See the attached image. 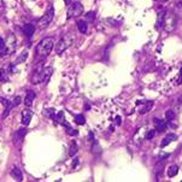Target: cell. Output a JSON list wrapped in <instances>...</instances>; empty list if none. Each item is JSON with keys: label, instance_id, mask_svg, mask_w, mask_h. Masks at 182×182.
<instances>
[{"label": "cell", "instance_id": "obj_4", "mask_svg": "<svg viewBox=\"0 0 182 182\" xmlns=\"http://www.w3.org/2000/svg\"><path fill=\"white\" fill-rule=\"evenodd\" d=\"M83 13V6L80 1H75L69 6L68 9V18H74V17H79Z\"/></svg>", "mask_w": 182, "mask_h": 182}, {"label": "cell", "instance_id": "obj_5", "mask_svg": "<svg viewBox=\"0 0 182 182\" xmlns=\"http://www.w3.org/2000/svg\"><path fill=\"white\" fill-rule=\"evenodd\" d=\"M70 39L68 38V36H64V38H62L59 41H58V44L56 45V47H54V50H56V53L57 54H62L64 51L65 50H68V47L70 46Z\"/></svg>", "mask_w": 182, "mask_h": 182}, {"label": "cell", "instance_id": "obj_28", "mask_svg": "<svg viewBox=\"0 0 182 182\" xmlns=\"http://www.w3.org/2000/svg\"><path fill=\"white\" fill-rule=\"evenodd\" d=\"M22 103V98L21 97H16L12 101H11V106L12 107H16V106H18V105Z\"/></svg>", "mask_w": 182, "mask_h": 182}, {"label": "cell", "instance_id": "obj_22", "mask_svg": "<svg viewBox=\"0 0 182 182\" xmlns=\"http://www.w3.org/2000/svg\"><path fill=\"white\" fill-rule=\"evenodd\" d=\"M9 81V75L5 69H0V82H7Z\"/></svg>", "mask_w": 182, "mask_h": 182}, {"label": "cell", "instance_id": "obj_34", "mask_svg": "<svg viewBox=\"0 0 182 182\" xmlns=\"http://www.w3.org/2000/svg\"><path fill=\"white\" fill-rule=\"evenodd\" d=\"M9 52H10V50H9V48H6V47L0 48V57H3V56H5V54H7Z\"/></svg>", "mask_w": 182, "mask_h": 182}, {"label": "cell", "instance_id": "obj_32", "mask_svg": "<svg viewBox=\"0 0 182 182\" xmlns=\"http://www.w3.org/2000/svg\"><path fill=\"white\" fill-rule=\"evenodd\" d=\"M0 103H1L5 107H9V106H11V101H9L7 99H5V98H3V97H0Z\"/></svg>", "mask_w": 182, "mask_h": 182}, {"label": "cell", "instance_id": "obj_27", "mask_svg": "<svg viewBox=\"0 0 182 182\" xmlns=\"http://www.w3.org/2000/svg\"><path fill=\"white\" fill-rule=\"evenodd\" d=\"M181 110H182V95L179 97L177 103H176V106H175V111H176V112H180Z\"/></svg>", "mask_w": 182, "mask_h": 182}, {"label": "cell", "instance_id": "obj_31", "mask_svg": "<svg viewBox=\"0 0 182 182\" xmlns=\"http://www.w3.org/2000/svg\"><path fill=\"white\" fill-rule=\"evenodd\" d=\"M154 135H156V130H154V129H152V130H148L147 134H146V139H147V140H151V139H153V138H154Z\"/></svg>", "mask_w": 182, "mask_h": 182}, {"label": "cell", "instance_id": "obj_14", "mask_svg": "<svg viewBox=\"0 0 182 182\" xmlns=\"http://www.w3.org/2000/svg\"><path fill=\"white\" fill-rule=\"evenodd\" d=\"M152 107H153V101H145L144 106L140 107V113H141V115L147 113L148 111H151Z\"/></svg>", "mask_w": 182, "mask_h": 182}, {"label": "cell", "instance_id": "obj_11", "mask_svg": "<svg viewBox=\"0 0 182 182\" xmlns=\"http://www.w3.org/2000/svg\"><path fill=\"white\" fill-rule=\"evenodd\" d=\"M34 99H35V93H34V91H29V92L27 93L26 98H24V104H26L27 107H30V106H32Z\"/></svg>", "mask_w": 182, "mask_h": 182}, {"label": "cell", "instance_id": "obj_38", "mask_svg": "<svg viewBox=\"0 0 182 182\" xmlns=\"http://www.w3.org/2000/svg\"><path fill=\"white\" fill-rule=\"evenodd\" d=\"M64 1H65V4H66V5H69L70 3H71V0H64Z\"/></svg>", "mask_w": 182, "mask_h": 182}, {"label": "cell", "instance_id": "obj_7", "mask_svg": "<svg viewBox=\"0 0 182 182\" xmlns=\"http://www.w3.org/2000/svg\"><path fill=\"white\" fill-rule=\"evenodd\" d=\"M32 117H33V111L32 110H29V109L23 110L22 111V124L28 126L32 121Z\"/></svg>", "mask_w": 182, "mask_h": 182}, {"label": "cell", "instance_id": "obj_1", "mask_svg": "<svg viewBox=\"0 0 182 182\" xmlns=\"http://www.w3.org/2000/svg\"><path fill=\"white\" fill-rule=\"evenodd\" d=\"M53 46H54V42H53V40H52L51 38L44 39L36 47L38 56L41 58V59H45V58L51 53V51L53 50Z\"/></svg>", "mask_w": 182, "mask_h": 182}, {"label": "cell", "instance_id": "obj_12", "mask_svg": "<svg viewBox=\"0 0 182 182\" xmlns=\"http://www.w3.org/2000/svg\"><path fill=\"white\" fill-rule=\"evenodd\" d=\"M154 124H156V130L158 132H164L167 129V123L165 121L159 120V118H154Z\"/></svg>", "mask_w": 182, "mask_h": 182}, {"label": "cell", "instance_id": "obj_23", "mask_svg": "<svg viewBox=\"0 0 182 182\" xmlns=\"http://www.w3.org/2000/svg\"><path fill=\"white\" fill-rule=\"evenodd\" d=\"M175 117H176V112L174 110H168L165 112V120L167 121H174Z\"/></svg>", "mask_w": 182, "mask_h": 182}, {"label": "cell", "instance_id": "obj_6", "mask_svg": "<svg viewBox=\"0 0 182 182\" xmlns=\"http://www.w3.org/2000/svg\"><path fill=\"white\" fill-rule=\"evenodd\" d=\"M40 82H44V68L41 64L34 70L32 75V83L36 85V83H40Z\"/></svg>", "mask_w": 182, "mask_h": 182}, {"label": "cell", "instance_id": "obj_15", "mask_svg": "<svg viewBox=\"0 0 182 182\" xmlns=\"http://www.w3.org/2000/svg\"><path fill=\"white\" fill-rule=\"evenodd\" d=\"M77 29L80 30V33L86 34V33H87V29H88L87 21H79V22H77Z\"/></svg>", "mask_w": 182, "mask_h": 182}, {"label": "cell", "instance_id": "obj_30", "mask_svg": "<svg viewBox=\"0 0 182 182\" xmlns=\"http://www.w3.org/2000/svg\"><path fill=\"white\" fill-rule=\"evenodd\" d=\"M94 18H95V13L93 12V11H91V12H87V15H86V19L87 21L92 22V21H94Z\"/></svg>", "mask_w": 182, "mask_h": 182}, {"label": "cell", "instance_id": "obj_8", "mask_svg": "<svg viewBox=\"0 0 182 182\" xmlns=\"http://www.w3.org/2000/svg\"><path fill=\"white\" fill-rule=\"evenodd\" d=\"M27 135V129L26 128H22V129H18L17 130V133L15 134V136H13V142L17 145L19 141V144L22 142V140L24 139V136Z\"/></svg>", "mask_w": 182, "mask_h": 182}, {"label": "cell", "instance_id": "obj_20", "mask_svg": "<svg viewBox=\"0 0 182 182\" xmlns=\"http://www.w3.org/2000/svg\"><path fill=\"white\" fill-rule=\"evenodd\" d=\"M56 123H59V124H64V122H65V118H64V112L63 111H59L56 116H54V118Z\"/></svg>", "mask_w": 182, "mask_h": 182}, {"label": "cell", "instance_id": "obj_39", "mask_svg": "<svg viewBox=\"0 0 182 182\" xmlns=\"http://www.w3.org/2000/svg\"><path fill=\"white\" fill-rule=\"evenodd\" d=\"M180 75H182V68H181V70H180Z\"/></svg>", "mask_w": 182, "mask_h": 182}, {"label": "cell", "instance_id": "obj_35", "mask_svg": "<svg viewBox=\"0 0 182 182\" xmlns=\"http://www.w3.org/2000/svg\"><path fill=\"white\" fill-rule=\"evenodd\" d=\"M79 157H74V159H73V168H76V165H79Z\"/></svg>", "mask_w": 182, "mask_h": 182}, {"label": "cell", "instance_id": "obj_18", "mask_svg": "<svg viewBox=\"0 0 182 182\" xmlns=\"http://www.w3.org/2000/svg\"><path fill=\"white\" fill-rule=\"evenodd\" d=\"M27 58H28V51H23L22 53H19V56L17 57V59L15 62V64H21V63H24L27 60Z\"/></svg>", "mask_w": 182, "mask_h": 182}, {"label": "cell", "instance_id": "obj_10", "mask_svg": "<svg viewBox=\"0 0 182 182\" xmlns=\"http://www.w3.org/2000/svg\"><path fill=\"white\" fill-rule=\"evenodd\" d=\"M11 176H12L16 181H22L23 180V174L21 171V169L17 168V167H13L12 169H11Z\"/></svg>", "mask_w": 182, "mask_h": 182}, {"label": "cell", "instance_id": "obj_37", "mask_svg": "<svg viewBox=\"0 0 182 182\" xmlns=\"http://www.w3.org/2000/svg\"><path fill=\"white\" fill-rule=\"evenodd\" d=\"M116 124L117 126H120L121 124V117L118 116V117H116Z\"/></svg>", "mask_w": 182, "mask_h": 182}, {"label": "cell", "instance_id": "obj_17", "mask_svg": "<svg viewBox=\"0 0 182 182\" xmlns=\"http://www.w3.org/2000/svg\"><path fill=\"white\" fill-rule=\"evenodd\" d=\"M77 151H79L77 144H76L75 141H73L71 144H70V147H69V152H68V154H69L70 157H74L76 153H77Z\"/></svg>", "mask_w": 182, "mask_h": 182}, {"label": "cell", "instance_id": "obj_2", "mask_svg": "<svg viewBox=\"0 0 182 182\" xmlns=\"http://www.w3.org/2000/svg\"><path fill=\"white\" fill-rule=\"evenodd\" d=\"M177 16L175 15V12L171 11H167L165 17H164V22H163V28L164 30L168 33L174 32V29L176 28V23H177Z\"/></svg>", "mask_w": 182, "mask_h": 182}, {"label": "cell", "instance_id": "obj_25", "mask_svg": "<svg viewBox=\"0 0 182 182\" xmlns=\"http://www.w3.org/2000/svg\"><path fill=\"white\" fill-rule=\"evenodd\" d=\"M75 123L76 124H80V126H83L86 123V118L83 115H77L75 117Z\"/></svg>", "mask_w": 182, "mask_h": 182}, {"label": "cell", "instance_id": "obj_33", "mask_svg": "<svg viewBox=\"0 0 182 182\" xmlns=\"http://www.w3.org/2000/svg\"><path fill=\"white\" fill-rule=\"evenodd\" d=\"M11 109H12V106H9V107H5V112L3 113V118H6V117L9 116V113L11 112Z\"/></svg>", "mask_w": 182, "mask_h": 182}, {"label": "cell", "instance_id": "obj_21", "mask_svg": "<svg viewBox=\"0 0 182 182\" xmlns=\"http://www.w3.org/2000/svg\"><path fill=\"white\" fill-rule=\"evenodd\" d=\"M179 173V167L177 165H171L169 169H168V176L169 177H174V176H176Z\"/></svg>", "mask_w": 182, "mask_h": 182}, {"label": "cell", "instance_id": "obj_26", "mask_svg": "<svg viewBox=\"0 0 182 182\" xmlns=\"http://www.w3.org/2000/svg\"><path fill=\"white\" fill-rule=\"evenodd\" d=\"M174 12H175V15H176V16H177V18L182 17V1H181V3H179V4L175 6Z\"/></svg>", "mask_w": 182, "mask_h": 182}, {"label": "cell", "instance_id": "obj_19", "mask_svg": "<svg viewBox=\"0 0 182 182\" xmlns=\"http://www.w3.org/2000/svg\"><path fill=\"white\" fill-rule=\"evenodd\" d=\"M165 13H167V11H161V12L158 13V17H157V28L163 27V22H164Z\"/></svg>", "mask_w": 182, "mask_h": 182}, {"label": "cell", "instance_id": "obj_36", "mask_svg": "<svg viewBox=\"0 0 182 182\" xmlns=\"http://www.w3.org/2000/svg\"><path fill=\"white\" fill-rule=\"evenodd\" d=\"M5 47V41L3 38H0V48H4Z\"/></svg>", "mask_w": 182, "mask_h": 182}, {"label": "cell", "instance_id": "obj_3", "mask_svg": "<svg viewBox=\"0 0 182 182\" xmlns=\"http://www.w3.org/2000/svg\"><path fill=\"white\" fill-rule=\"evenodd\" d=\"M53 16H54L53 5H50V7H48V10H47V12H46V13L39 19V28H41V29L47 28L48 24L52 22V19H53Z\"/></svg>", "mask_w": 182, "mask_h": 182}, {"label": "cell", "instance_id": "obj_29", "mask_svg": "<svg viewBox=\"0 0 182 182\" xmlns=\"http://www.w3.org/2000/svg\"><path fill=\"white\" fill-rule=\"evenodd\" d=\"M77 130H75V129H73V128H70V126L69 127H66V134L68 135H70V136H75V135H77Z\"/></svg>", "mask_w": 182, "mask_h": 182}, {"label": "cell", "instance_id": "obj_40", "mask_svg": "<svg viewBox=\"0 0 182 182\" xmlns=\"http://www.w3.org/2000/svg\"><path fill=\"white\" fill-rule=\"evenodd\" d=\"M163 1H168V0H163Z\"/></svg>", "mask_w": 182, "mask_h": 182}, {"label": "cell", "instance_id": "obj_24", "mask_svg": "<svg viewBox=\"0 0 182 182\" xmlns=\"http://www.w3.org/2000/svg\"><path fill=\"white\" fill-rule=\"evenodd\" d=\"M44 115L46 117H48V118H54L56 116V111L53 109H45L44 110Z\"/></svg>", "mask_w": 182, "mask_h": 182}, {"label": "cell", "instance_id": "obj_13", "mask_svg": "<svg viewBox=\"0 0 182 182\" xmlns=\"http://www.w3.org/2000/svg\"><path fill=\"white\" fill-rule=\"evenodd\" d=\"M176 138H177V136H176L175 134H168L167 136L163 139V141H162L161 146H162V147H165V146H168V145H169L170 142H173V141H174V140H175Z\"/></svg>", "mask_w": 182, "mask_h": 182}, {"label": "cell", "instance_id": "obj_9", "mask_svg": "<svg viewBox=\"0 0 182 182\" xmlns=\"http://www.w3.org/2000/svg\"><path fill=\"white\" fill-rule=\"evenodd\" d=\"M22 33L24 34V36L27 38H32L33 34L35 33V27L33 24H24L22 28Z\"/></svg>", "mask_w": 182, "mask_h": 182}, {"label": "cell", "instance_id": "obj_16", "mask_svg": "<svg viewBox=\"0 0 182 182\" xmlns=\"http://www.w3.org/2000/svg\"><path fill=\"white\" fill-rule=\"evenodd\" d=\"M52 73H53V69L51 66L44 68V82H47L50 80V77L52 76Z\"/></svg>", "mask_w": 182, "mask_h": 182}]
</instances>
